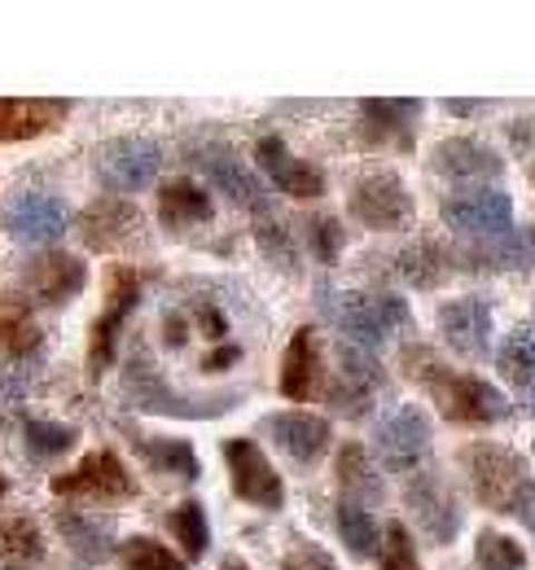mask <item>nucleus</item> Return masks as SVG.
I'll return each mask as SVG.
<instances>
[{"mask_svg":"<svg viewBox=\"0 0 535 570\" xmlns=\"http://www.w3.org/2000/svg\"><path fill=\"white\" fill-rule=\"evenodd\" d=\"M474 567L478 570H527V553L514 535L478 531L474 535Z\"/></svg>","mask_w":535,"mask_h":570,"instance_id":"e433bc0d","label":"nucleus"},{"mask_svg":"<svg viewBox=\"0 0 535 570\" xmlns=\"http://www.w3.org/2000/svg\"><path fill=\"white\" fill-rule=\"evenodd\" d=\"M224 465H228L237 500L268 509V513H276L285 504V483L255 439H224Z\"/></svg>","mask_w":535,"mask_h":570,"instance_id":"1a4fd4ad","label":"nucleus"},{"mask_svg":"<svg viewBox=\"0 0 535 570\" xmlns=\"http://www.w3.org/2000/svg\"><path fill=\"white\" fill-rule=\"evenodd\" d=\"M382 570H426L417 562V544L403 522H387V544H382Z\"/></svg>","mask_w":535,"mask_h":570,"instance_id":"a19ab883","label":"nucleus"},{"mask_svg":"<svg viewBox=\"0 0 535 570\" xmlns=\"http://www.w3.org/2000/svg\"><path fill=\"white\" fill-rule=\"evenodd\" d=\"M70 101L62 97H0V145L36 141L67 124Z\"/></svg>","mask_w":535,"mask_h":570,"instance_id":"412c9836","label":"nucleus"},{"mask_svg":"<svg viewBox=\"0 0 535 570\" xmlns=\"http://www.w3.org/2000/svg\"><path fill=\"white\" fill-rule=\"evenodd\" d=\"M79 443V426H67V422H49V417H31L22 426V448L36 465H49L58 456H67L70 448Z\"/></svg>","mask_w":535,"mask_h":570,"instance_id":"f704fd0d","label":"nucleus"},{"mask_svg":"<svg viewBox=\"0 0 535 570\" xmlns=\"http://www.w3.org/2000/svg\"><path fill=\"white\" fill-rule=\"evenodd\" d=\"M84 285H88V264L67 250H45L22 264V289L45 307H62L70 298H79Z\"/></svg>","mask_w":535,"mask_h":570,"instance_id":"f3484780","label":"nucleus"},{"mask_svg":"<svg viewBox=\"0 0 535 570\" xmlns=\"http://www.w3.org/2000/svg\"><path fill=\"white\" fill-rule=\"evenodd\" d=\"M22 400H27V373L22 368H9V373L0 368V426H9L18 417Z\"/></svg>","mask_w":535,"mask_h":570,"instance_id":"79ce46f5","label":"nucleus"},{"mask_svg":"<svg viewBox=\"0 0 535 570\" xmlns=\"http://www.w3.org/2000/svg\"><path fill=\"white\" fill-rule=\"evenodd\" d=\"M430 443H435V422L426 417V409L400 404L373 426L369 456H378V465L387 474H417V465L430 456Z\"/></svg>","mask_w":535,"mask_h":570,"instance_id":"39448f33","label":"nucleus"},{"mask_svg":"<svg viewBox=\"0 0 535 570\" xmlns=\"http://www.w3.org/2000/svg\"><path fill=\"white\" fill-rule=\"evenodd\" d=\"M264 434H272L276 448L290 461H299V465H317L330 452V439H334L330 422L317 417V413H276V417H264Z\"/></svg>","mask_w":535,"mask_h":570,"instance_id":"5701e85b","label":"nucleus"},{"mask_svg":"<svg viewBox=\"0 0 535 570\" xmlns=\"http://www.w3.org/2000/svg\"><path fill=\"white\" fill-rule=\"evenodd\" d=\"M115 558H119L124 570H189L167 544H158V540H149V535L124 540V544L115 549Z\"/></svg>","mask_w":535,"mask_h":570,"instance_id":"4c0bfd02","label":"nucleus"},{"mask_svg":"<svg viewBox=\"0 0 535 570\" xmlns=\"http://www.w3.org/2000/svg\"><path fill=\"white\" fill-rule=\"evenodd\" d=\"M360 119H364L360 128H364L369 141H391L408 149V132L421 119V101L417 97H364L360 101Z\"/></svg>","mask_w":535,"mask_h":570,"instance_id":"393cba45","label":"nucleus"},{"mask_svg":"<svg viewBox=\"0 0 535 570\" xmlns=\"http://www.w3.org/2000/svg\"><path fill=\"white\" fill-rule=\"evenodd\" d=\"M54 527H58V535L67 540V549L79 562L101 567V562L115 558V531H110L101 518H93V513H84V509H58V513H54Z\"/></svg>","mask_w":535,"mask_h":570,"instance_id":"a878e982","label":"nucleus"},{"mask_svg":"<svg viewBox=\"0 0 535 570\" xmlns=\"http://www.w3.org/2000/svg\"><path fill=\"white\" fill-rule=\"evenodd\" d=\"M158 167H163V149L149 137H115L97 149V176L115 194H140L145 185H154Z\"/></svg>","mask_w":535,"mask_h":570,"instance_id":"ddd939ff","label":"nucleus"},{"mask_svg":"<svg viewBox=\"0 0 535 570\" xmlns=\"http://www.w3.org/2000/svg\"><path fill=\"white\" fill-rule=\"evenodd\" d=\"M334 527H338V540L347 544V553L356 562L373 558L378 553V522L364 504H351V500H338L334 504Z\"/></svg>","mask_w":535,"mask_h":570,"instance_id":"72a5a7b5","label":"nucleus"},{"mask_svg":"<svg viewBox=\"0 0 535 570\" xmlns=\"http://www.w3.org/2000/svg\"><path fill=\"white\" fill-rule=\"evenodd\" d=\"M403 368H408L412 382L426 386V395L435 400V409L453 426H500L514 413V404H509V395L500 386H492V382H483L474 373H453L448 364H439L426 347H403Z\"/></svg>","mask_w":535,"mask_h":570,"instance_id":"f257e3e1","label":"nucleus"},{"mask_svg":"<svg viewBox=\"0 0 535 570\" xmlns=\"http://www.w3.org/2000/svg\"><path fill=\"white\" fill-rule=\"evenodd\" d=\"M54 497H79V500H101V504H124L136 497V479L133 470L119 461V452L101 448V452H88L75 470L58 474L54 483Z\"/></svg>","mask_w":535,"mask_h":570,"instance_id":"0eeeda50","label":"nucleus"},{"mask_svg":"<svg viewBox=\"0 0 535 570\" xmlns=\"http://www.w3.org/2000/svg\"><path fill=\"white\" fill-rule=\"evenodd\" d=\"M163 343H167L172 352H181V347L189 343V321H185L181 312H167V316H163Z\"/></svg>","mask_w":535,"mask_h":570,"instance_id":"a18cd8bd","label":"nucleus"},{"mask_svg":"<svg viewBox=\"0 0 535 570\" xmlns=\"http://www.w3.org/2000/svg\"><path fill=\"white\" fill-rule=\"evenodd\" d=\"M457 264H466V273H532L535 268V228H505L492 237H478L461 250H453Z\"/></svg>","mask_w":535,"mask_h":570,"instance_id":"a211bd4d","label":"nucleus"},{"mask_svg":"<svg viewBox=\"0 0 535 570\" xmlns=\"http://www.w3.org/2000/svg\"><path fill=\"white\" fill-rule=\"evenodd\" d=\"M220 570H251V567H246V562H237V558H224V567Z\"/></svg>","mask_w":535,"mask_h":570,"instance_id":"8fccbe9b","label":"nucleus"},{"mask_svg":"<svg viewBox=\"0 0 535 570\" xmlns=\"http://www.w3.org/2000/svg\"><path fill=\"white\" fill-rule=\"evenodd\" d=\"M532 452H535V443H532Z\"/></svg>","mask_w":535,"mask_h":570,"instance_id":"864d4df0","label":"nucleus"},{"mask_svg":"<svg viewBox=\"0 0 535 570\" xmlns=\"http://www.w3.org/2000/svg\"><path fill=\"white\" fill-rule=\"evenodd\" d=\"M45 562V531L31 513L0 518V567L4 570H36Z\"/></svg>","mask_w":535,"mask_h":570,"instance_id":"473e14b6","label":"nucleus"},{"mask_svg":"<svg viewBox=\"0 0 535 570\" xmlns=\"http://www.w3.org/2000/svg\"><path fill=\"white\" fill-rule=\"evenodd\" d=\"M9 488H13V483H9V474H4V470H0V500L9 497Z\"/></svg>","mask_w":535,"mask_h":570,"instance_id":"3c124183","label":"nucleus"},{"mask_svg":"<svg viewBox=\"0 0 535 570\" xmlns=\"http://www.w3.org/2000/svg\"><path fill=\"white\" fill-rule=\"evenodd\" d=\"M40 343H45V334H40L31 303H22L18 294H0V356L31 360L40 352Z\"/></svg>","mask_w":535,"mask_h":570,"instance_id":"c756f323","label":"nucleus"},{"mask_svg":"<svg viewBox=\"0 0 535 570\" xmlns=\"http://www.w3.org/2000/svg\"><path fill=\"white\" fill-rule=\"evenodd\" d=\"M461 470H466L474 500L492 513H518L523 500L535 492L527 456L505 448V443H469V448H461Z\"/></svg>","mask_w":535,"mask_h":570,"instance_id":"20e7f679","label":"nucleus"},{"mask_svg":"<svg viewBox=\"0 0 535 570\" xmlns=\"http://www.w3.org/2000/svg\"><path fill=\"white\" fill-rule=\"evenodd\" d=\"M255 242H260V250H264L268 264H276L281 273H299V250H294V242H290V233H285L281 224L264 219L260 233H255Z\"/></svg>","mask_w":535,"mask_h":570,"instance_id":"58836bf2","label":"nucleus"},{"mask_svg":"<svg viewBox=\"0 0 535 570\" xmlns=\"http://www.w3.org/2000/svg\"><path fill=\"white\" fill-rule=\"evenodd\" d=\"M532 185H535V163H532Z\"/></svg>","mask_w":535,"mask_h":570,"instance_id":"603ef678","label":"nucleus"},{"mask_svg":"<svg viewBox=\"0 0 535 570\" xmlns=\"http://www.w3.org/2000/svg\"><path fill=\"white\" fill-rule=\"evenodd\" d=\"M514 518H523V527H527V531H535V492L527 500H523V509H518Z\"/></svg>","mask_w":535,"mask_h":570,"instance_id":"09e8293b","label":"nucleus"},{"mask_svg":"<svg viewBox=\"0 0 535 570\" xmlns=\"http://www.w3.org/2000/svg\"><path fill=\"white\" fill-rule=\"evenodd\" d=\"M0 224H4V233H9L13 242H22V246H49V242H58V237L67 233L70 212H67V203L54 198V194H18V198L4 207Z\"/></svg>","mask_w":535,"mask_h":570,"instance_id":"6ab92c4d","label":"nucleus"},{"mask_svg":"<svg viewBox=\"0 0 535 570\" xmlns=\"http://www.w3.org/2000/svg\"><path fill=\"white\" fill-rule=\"evenodd\" d=\"M351 215L364 224V228H373V233H391V228H400L408 224V215H412V194H408V185H403L396 171H369V176H360L356 185H351Z\"/></svg>","mask_w":535,"mask_h":570,"instance_id":"f8f14e48","label":"nucleus"},{"mask_svg":"<svg viewBox=\"0 0 535 570\" xmlns=\"http://www.w3.org/2000/svg\"><path fill=\"white\" fill-rule=\"evenodd\" d=\"M167 527H172L176 544L185 549V558H206V549H211V522H206V509H202L198 500H181L167 513Z\"/></svg>","mask_w":535,"mask_h":570,"instance_id":"c9c22d12","label":"nucleus"},{"mask_svg":"<svg viewBox=\"0 0 535 570\" xmlns=\"http://www.w3.org/2000/svg\"><path fill=\"white\" fill-rule=\"evenodd\" d=\"M124 400L133 404L136 413L185 417V422H211V417L233 413V409L242 404V391H215V395L176 391V386L163 377V368L136 347L133 360H128V368H124Z\"/></svg>","mask_w":535,"mask_h":570,"instance_id":"7ed1b4c3","label":"nucleus"},{"mask_svg":"<svg viewBox=\"0 0 535 570\" xmlns=\"http://www.w3.org/2000/svg\"><path fill=\"white\" fill-rule=\"evenodd\" d=\"M426 163L435 176H453V180H496L505 171L500 154L474 137H444L439 145H430Z\"/></svg>","mask_w":535,"mask_h":570,"instance_id":"4be33fe9","label":"nucleus"},{"mask_svg":"<svg viewBox=\"0 0 535 570\" xmlns=\"http://www.w3.org/2000/svg\"><path fill=\"white\" fill-rule=\"evenodd\" d=\"M444 110H448V115H457V119H469V115L487 110V101H444Z\"/></svg>","mask_w":535,"mask_h":570,"instance_id":"de8ad7c7","label":"nucleus"},{"mask_svg":"<svg viewBox=\"0 0 535 570\" xmlns=\"http://www.w3.org/2000/svg\"><path fill=\"white\" fill-rule=\"evenodd\" d=\"M140 228H145V215L128 198H97V203H88L79 212V219H75L79 242L88 250H97V255H110V250L133 246L136 237H140Z\"/></svg>","mask_w":535,"mask_h":570,"instance_id":"4468645a","label":"nucleus"},{"mask_svg":"<svg viewBox=\"0 0 535 570\" xmlns=\"http://www.w3.org/2000/svg\"><path fill=\"white\" fill-rule=\"evenodd\" d=\"M189 163L215 185V194H224L233 207L255 212V215L268 212V203H272L268 189L260 185V176H255L228 145H198V149H189Z\"/></svg>","mask_w":535,"mask_h":570,"instance_id":"9d476101","label":"nucleus"},{"mask_svg":"<svg viewBox=\"0 0 535 570\" xmlns=\"http://www.w3.org/2000/svg\"><path fill=\"white\" fill-rule=\"evenodd\" d=\"M237 360H242V347H237V343H224V347H215V352L202 356V373H224V368H233Z\"/></svg>","mask_w":535,"mask_h":570,"instance_id":"49530a36","label":"nucleus"},{"mask_svg":"<svg viewBox=\"0 0 535 570\" xmlns=\"http://www.w3.org/2000/svg\"><path fill=\"white\" fill-rule=\"evenodd\" d=\"M255 163H260V171H264L285 198L308 203V198H325V189H330L325 171L317 163L290 154V145L281 141V137H264V141L255 145Z\"/></svg>","mask_w":535,"mask_h":570,"instance_id":"aec40b11","label":"nucleus"},{"mask_svg":"<svg viewBox=\"0 0 535 570\" xmlns=\"http://www.w3.org/2000/svg\"><path fill=\"white\" fill-rule=\"evenodd\" d=\"M211 215H215V203H211V194L202 185H194V180L163 185V194H158V219H163V228L185 233V228L211 224Z\"/></svg>","mask_w":535,"mask_h":570,"instance_id":"2f4dec72","label":"nucleus"},{"mask_svg":"<svg viewBox=\"0 0 535 570\" xmlns=\"http://www.w3.org/2000/svg\"><path fill=\"white\" fill-rule=\"evenodd\" d=\"M140 303V273L119 264L110 268V282H106V307L101 316L93 321V334H88V373L101 377L110 364H115V347H119V334L128 325V316Z\"/></svg>","mask_w":535,"mask_h":570,"instance_id":"423d86ee","label":"nucleus"},{"mask_svg":"<svg viewBox=\"0 0 535 570\" xmlns=\"http://www.w3.org/2000/svg\"><path fill=\"white\" fill-rule=\"evenodd\" d=\"M496 368H500V377L518 391V404H523L527 413H535V325H518V330L500 343Z\"/></svg>","mask_w":535,"mask_h":570,"instance_id":"c85d7f7f","label":"nucleus"},{"mask_svg":"<svg viewBox=\"0 0 535 570\" xmlns=\"http://www.w3.org/2000/svg\"><path fill=\"white\" fill-rule=\"evenodd\" d=\"M403 509L417 518V527L435 540V544H453L461 535V509L457 497L448 492V483L426 470V474H412L408 488H403Z\"/></svg>","mask_w":535,"mask_h":570,"instance_id":"2eb2a0df","label":"nucleus"},{"mask_svg":"<svg viewBox=\"0 0 535 570\" xmlns=\"http://www.w3.org/2000/svg\"><path fill=\"white\" fill-rule=\"evenodd\" d=\"M396 273L412 289H439L457 273V255L444 242H435V237H417L412 246H403L400 255H396Z\"/></svg>","mask_w":535,"mask_h":570,"instance_id":"bb28decb","label":"nucleus"},{"mask_svg":"<svg viewBox=\"0 0 535 570\" xmlns=\"http://www.w3.org/2000/svg\"><path fill=\"white\" fill-rule=\"evenodd\" d=\"M317 298H321V316L342 334V343H351L360 352L382 347L396 330L412 321L408 303L400 294H387V289H330V285H321Z\"/></svg>","mask_w":535,"mask_h":570,"instance_id":"f03ea898","label":"nucleus"},{"mask_svg":"<svg viewBox=\"0 0 535 570\" xmlns=\"http://www.w3.org/2000/svg\"><path fill=\"white\" fill-rule=\"evenodd\" d=\"M334 474H338V488H342V500H351V504H364V509H369V504H378V500L387 497L373 456H369L364 443H356V439H347V443L338 448Z\"/></svg>","mask_w":535,"mask_h":570,"instance_id":"cd10ccee","label":"nucleus"},{"mask_svg":"<svg viewBox=\"0 0 535 570\" xmlns=\"http://www.w3.org/2000/svg\"><path fill=\"white\" fill-rule=\"evenodd\" d=\"M281 570H338V567L321 544H294V553L285 558V567Z\"/></svg>","mask_w":535,"mask_h":570,"instance_id":"37998d69","label":"nucleus"},{"mask_svg":"<svg viewBox=\"0 0 535 570\" xmlns=\"http://www.w3.org/2000/svg\"><path fill=\"white\" fill-rule=\"evenodd\" d=\"M276 382H281V395L294 400V404L317 395V386H321V343H317L312 325L294 330V338H290V347L281 356V377Z\"/></svg>","mask_w":535,"mask_h":570,"instance_id":"b1692460","label":"nucleus"},{"mask_svg":"<svg viewBox=\"0 0 535 570\" xmlns=\"http://www.w3.org/2000/svg\"><path fill=\"white\" fill-rule=\"evenodd\" d=\"M342 242H347V233H342V224H338L334 215H312L308 219V246H312V255L321 264H338Z\"/></svg>","mask_w":535,"mask_h":570,"instance_id":"ea45409f","label":"nucleus"},{"mask_svg":"<svg viewBox=\"0 0 535 570\" xmlns=\"http://www.w3.org/2000/svg\"><path fill=\"white\" fill-rule=\"evenodd\" d=\"M133 448L140 452V461L158 474H172L181 483H194L202 474L198 452L189 439H167V434H133Z\"/></svg>","mask_w":535,"mask_h":570,"instance_id":"7c9ffc66","label":"nucleus"},{"mask_svg":"<svg viewBox=\"0 0 535 570\" xmlns=\"http://www.w3.org/2000/svg\"><path fill=\"white\" fill-rule=\"evenodd\" d=\"M439 219L453 228V233H469L474 242L478 237H492V233H505L514 224V198L500 194V189H466V194H448L439 203Z\"/></svg>","mask_w":535,"mask_h":570,"instance_id":"dca6fc26","label":"nucleus"},{"mask_svg":"<svg viewBox=\"0 0 535 570\" xmlns=\"http://www.w3.org/2000/svg\"><path fill=\"white\" fill-rule=\"evenodd\" d=\"M435 325H439V338H444L457 356L483 360L487 352H492L496 316H492V303H487L483 294H461V298L439 303Z\"/></svg>","mask_w":535,"mask_h":570,"instance_id":"9b49d317","label":"nucleus"},{"mask_svg":"<svg viewBox=\"0 0 535 570\" xmlns=\"http://www.w3.org/2000/svg\"><path fill=\"white\" fill-rule=\"evenodd\" d=\"M387 391V373L373 360V352H360L351 343H338V373L325 391L330 409L342 417H364L373 409V400Z\"/></svg>","mask_w":535,"mask_h":570,"instance_id":"6e6552de","label":"nucleus"},{"mask_svg":"<svg viewBox=\"0 0 535 570\" xmlns=\"http://www.w3.org/2000/svg\"><path fill=\"white\" fill-rule=\"evenodd\" d=\"M194 321H198V330L211 343H220V338L228 334V321H224V312H220L215 303H194Z\"/></svg>","mask_w":535,"mask_h":570,"instance_id":"c03bdc74","label":"nucleus"}]
</instances>
